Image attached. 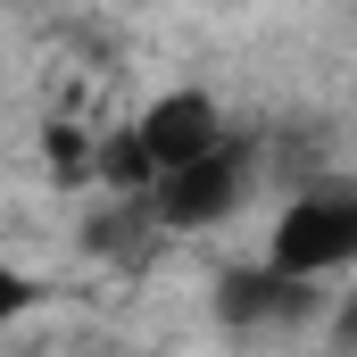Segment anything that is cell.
<instances>
[{"mask_svg": "<svg viewBox=\"0 0 357 357\" xmlns=\"http://www.w3.org/2000/svg\"><path fill=\"white\" fill-rule=\"evenodd\" d=\"M307 299V282L299 274H282L266 258V266H233L225 282H216V316L233 324V333H258V324H274V316H291Z\"/></svg>", "mask_w": 357, "mask_h": 357, "instance_id": "4", "label": "cell"}, {"mask_svg": "<svg viewBox=\"0 0 357 357\" xmlns=\"http://www.w3.org/2000/svg\"><path fill=\"white\" fill-rule=\"evenodd\" d=\"M266 258L299 282H333V274L357 266V191H307L282 208Z\"/></svg>", "mask_w": 357, "mask_h": 357, "instance_id": "1", "label": "cell"}, {"mask_svg": "<svg viewBox=\"0 0 357 357\" xmlns=\"http://www.w3.org/2000/svg\"><path fill=\"white\" fill-rule=\"evenodd\" d=\"M133 133H142V150H150V167H158V175L225 142V125H216V100H208V91H167V100H150Z\"/></svg>", "mask_w": 357, "mask_h": 357, "instance_id": "3", "label": "cell"}, {"mask_svg": "<svg viewBox=\"0 0 357 357\" xmlns=\"http://www.w3.org/2000/svg\"><path fill=\"white\" fill-rule=\"evenodd\" d=\"M241 191H250L241 142H216V150H199V158H183V167H167L150 183V216L167 233H199V225H225L241 208Z\"/></svg>", "mask_w": 357, "mask_h": 357, "instance_id": "2", "label": "cell"}, {"mask_svg": "<svg viewBox=\"0 0 357 357\" xmlns=\"http://www.w3.org/2000/svg\"><path fill=\"white\" fill-rule=\"evenodd\" d=\"M42 175L59 183V191L91 183V175H100V142H91L84 125H67V116H59V125H42Z\"/></svg>", "mask_w": 357, "mask_h": 357, "instance_id": "5", "label": "cell"}, {"mask_svg": "<svg viewBox=\"0 0 357 357\" xmlns=\"http://www.w3.org/2000/svg\"><path fill=\"white\" fill-rule=\"evenodd\" d=\"M100 183H116V191H142V199H150L158 167H150L142 133H116V142H100Z\"/></svg>", "mask_w": 357, "mask_h": 357, "instance_id": "6", "label": "cell"}, {"mask_svg": "<svg viewBox=\"0 0 357 357\" xmlns=\"http://www.w3.org/2000/svg\"><path fill=\"white\" fill-rule=\"evenodd\" d=\"M341 341H357V299H349V316H341Z\"/></svg>", "mask_w": 357, "mask_h": 357, "instance_id": "8", "label": "cell"}, {"mask_svg": "<svg viewBox=\"0 0 357 357\" xmlns=\"http://www.w3.org/2000/svg\"><path fill=\"white\" fill-rule=\"evenodd\" d=\"M33 299H42V291H33L25 274H17V266H0V324H17V316H25Z\"/></svg>", "mask_w": 357, "mask_h": 357, "instance_id": "7", "label": "cell"}]
</instances>
